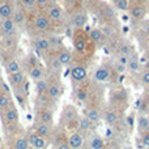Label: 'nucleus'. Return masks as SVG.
<instances>
[{
	"label": "nucleus",
	"mask_w": 149,
	"mask_h": 149,
	"mask_svg": "<svg viewBox=\"0 0 149 149\" xmlns=\"http://www.w3.org/2000/svg\"><path fill=\"white\" fill-rule=\"evenodd\" d=\"M47 17L50 18L51 21H62L63 17H64V10L60 5L58 4H52V5H49V9H47Z\"/></svg>",
	"instance_id": "11"
},
{
	"label": "nucleus",
	"mask_w": 149,
	"mask_h": 149,
	"mask_svg": "<svg viewBox=\"0 0 149 149\" xmlns=\"http://www.w3.org/2000/svg\"><path fill=\"white\" fill-rule=\"evenodd\" d=\"M13 148H15V149H29V148H30V144H29L28 137H25V136L18 137V139L15 141Z\"/></svg>",
	"instance_id": "34"
},
{
	"label": "nucleus",
	"mask_w": 149,
	"mask_h": 149,
	"mask_svg": "<svg viewBox=\"0 0 149 149\" xmlns=\"http://www.w3.org/2000/svg\"><path fill=\"white\" fill-rule=\"evenodd\" d=\"M12 18L16 25L22 24L24 21H25V12H24L22 9H15V12H13V15H12Z\"/></svg>",
	"instance_id": "35"
},
{
	"label": "nucleus",
	"mask_w": 149,
	"mask_h": 149,
	"mask_svg": "<svg viewBox=\"0 0 149 149\" xmlns=\"http://www.w3.org/2000/svg\"><path fill=\"white\" fill-rule=\"evenodd\" d=\"M49 65H50V68H51L52 71H60V70H62V67H63V65L60 64V62H59V60H58L56 55L51 58V60H50Z\"/></svg>",
	"instance_id": "38"
},
{
	"label": "nucleus",
	"mask_w": 149,
	"mask_h": 149,
	"mask_svg": "<svg viewBox=\"0 0 149 149\" xmlns=\"http://www.w3.org/2000/svg\"><path fill=\"white\" fill-rule=\"evenodd\" d=\"M139 141H140V144H141L144 148H149V131L140 135V140H139Z\"/></svg>",
	"instance_id": "39"
},
{
	"label": "nucleus",
	"mask_w": 149,
	"mask_h": 149,
	"mask_svg": "<svg viewBox=\"0 0 149 149\" xmlns=\"http://www.w3.org/2000/svg\"><path fill=\"white\" fill-rule=\"evenodd\" d=\"M94 126L95 124H93L92 122H90L89 119H86L85 116L79 118V120H77V130H79V132H81V134H84V135L92 131Z\"/></svg>",
	"instance_id": "20"
},
{
	"label": "nucleus",
	"mask_w": 149,
	"mask_h": 149,
	"mask_svg": "<svg viewBox=\"0 0 149 149\" xmlns=\"http://www.w3.org/2000/svg\"><path fill=\"white\" fill-rule=\"evenodd\" d=\"M10 106H12L10 97L7 93H0V109H1V110H7Z\"/></svg>",
	"instance_id": "33"
},
{
	"label": "nucleus",
	"mask_w": 149,
	"mask_h": 149,
	"mask_svg": "<svg viewBox=\"0 0 149 149\" xmlns=\"http://www.w3.org/2000/svg\"><path fill=\"white\" fill-rule=\"evenodd\" d=\"M4 118H5V122L9 124H15L18 122V110L16 109V106H10L5 110L4 113Z\"/></svg>",
	"instance_id": "21"
},
{
	"label": "nucleus",
	"mask_w": 149,
	"mask_h": 149,
	"mask_svg": "<svg viewBox=\"0 0 149 149\" xmlns=\"http://www.w3.org/2000/svg\"><path fill=\"white\" fill-rule=\"evenodd\" d=\"M81 149H89V148H85V147H82V148H81Z\"/></svg>",
	"instance_id": "48"
},
{
	"label": "nucleus",
	"mask_w": 149,
	"mask_h": 149,
	"mask_svg": "<svg viewBox=\"0 0 149 149\" xmlns=\"http://www.w3.org/2000/svg\"><path fill=\"white\" fill-rule=\"evenodd\" d=\"M148 12H149V9L147 5H141V4L131 1V5H130V9H128V15H130V18L134 21V24H139V22H141L143 20H145Z\"/></svg>",
	"instance_id": "4"
},
{
	"label": "nucleus",
	"mask_w": 149,
	"mask_h": 149,
	"mask_svg": "<svg viewBox=\"0 0 149 149\" xmlns=\"http://www.w3.org/2000/svg\"><path fill=\"white\" fill-rule=\"evenodd\" d=\"M36 1L39 8H46L50 5V0H36Z\"/></svg>",
	"instance_id": "42"
},
{
	"label": "nucleus",
	"mask_w": 149,
	"mask_h": 149,
	"mask_svg": "<svg viewBox=\"0 0 149 149\" xmlns=\"http://www.w3.org/2000/svg\"><path fill=\"white\" fill-rule=\"evenodd\" d=\"M79 1V0H64V3H65V5H67L68 8L70 7H73L74 4H76V3Z\"/></svg>",
	"instance_id": "43"
},
{
	"label": "nucleus",
	"mask_w": 149,
	"mask_h": 149,
	"mask_svg": "<svg viewBox=\"0 0 149 149\" xmlns=\"http://www.w3.org/2000/svg\"><path fill=\"white\" fill-rule=\"evenodd\" d=\"M123 149H132L131 147H123Z\"/></svg>",
	"instance_id": "47"
},
{
	"label": "nucleus",
	"mask_w": 149,
	"mask_h": 149,
	"mask_svg": "<svg viewBox=\"0 0 149 149\" xmlns=\"http://www.w3.org/2000/svg\"><path fill=\"white\" fill-rule=\"evenodd\" d=\"M21 71V65H20V63L17 62V60H10V62H8V64H7V72L8 74H13V73H17V72H20Z\"/></svg>",
	"instance_id": "32"
},
{
	"label": "nucleus",
	"mask_w": 149,
	"mask_h": 149,
	"mask_svg": "<svg viewBox=\"0 0 149 149\" xmlns=\"http://www.w3.org/2000/svg\"><path fill=\"white\" fill-rule=\"evenodd\" d=\"M15 12L13 5L9 1H1L0 3V18L5 20V18H10Z\"/></svg>",
	"instance_id": "22"
},
{
	"label": "nucleus",
	"mask_w": 149,
	"mask_h": 149,
	"mask_svg": "<svg viewBox=\"0 0 149 149\" xmlns=\"http://www.w3.org/2000/svg\"><path fill=\"white\" fill-rule=\"evenodd\" d=\"M84 116L86 119H89L93 124L100 123V122L102 120V118H103L101 110H100V109H97V107H88V109H85Z\"/></svg>",
	"instance_id": "14"
},
{
	"label": "nucleus",
	"mask_w": 149,
	"mask_h": 149,
	"mask_svg": "<svg viewBox=\"0 0 149 149\" xmlns=\"http://www.w3.org/2000/svg\"><path fill=\"white\" fill-rule=\"evenodd\" d=\"M9 81L13 86H20L24 81H25V73L22 71L17 73H13V74H9Z\"/></svg>",
	"instance_id": "28"
},
{
	"label": "nucleus",
	"mask_w": 149,
	"mask_h": 149,
	"mask_svg": "<svg viewBox=\"0 0 149 149\" xmlns=\"http://www.w3.org/2000/svg\"><path fill=\"white\" fill-rule=\"evenodd\" d=\"M21 4L25 9H33L37 5V1L36 0H21Z\"/></svg>",
	"instance_id": "40"
},
{
	"label": "nucleus",
	"mask_w": 149,
	"mask_h": 149,
	"mask_svg": "<svg viewBox=\"0 0 149 149\" xmlns=\"http://www.w3.org/2000/svg\"><path fill=\"white\" fill-rule=\"evenodd\" d=\"M114 73H116L114 67H110V65H107V64H101L95 68L94 73H93V79H94V81L102 84V82L110 81V80L113 79Z\"/></svg>",
	"instance_id": "5"
},
{
	"label": "nucleus",
	"mask_w": 149,
	"mask_h": 149,
	"mask_svg": "<svg viewBox=\"0 0 149 149\" xmlns=\"http://www.w3.org/2000/svg\"><path fill=\"white\" fill-rule=\"evenodd\" d=\"M56 58H58V60L60 62V64H62V65H70L71 63H72V60H73L72 52L68 51L67 49L59 50V51H58V54H56Z\"/></svg>",
	"instance_id": "19"
},
{
	"label": "nucleus",
	"mask_w": 149,
	"mask_h": 149,
	"mask_svg": "<svg viewBox=\"0 0 149 149\" xmlns=\"http://www.w3.org/2000/svg\"><path fill=\"white\" fill-rule=\"evenodd\" d=\"M0 149H1V143H0Z\"/></svg>",
	"instance_id": "49"
},
{
	"label": "nucleus",
	"mask_w": 149,
	"mask_h": 149,
	"mask_svg": "<svg viewBox=\"0 0 149 149\" xmlns=\"http://www.w3.org/2000/svg\"><path fill=\"white\" fill-rule=\"evenodd\" d=\"M55 149H71V147H70L67 140H62V141H59L56 144V148Z\"/></svg>",
	"instance_id": "41"
},
{
	"label": "nucleus",
	"mask_w": 149,
	"mask_h": 149,
	"mask_svg": "<svg viewBox=\"0 0 149 149\" xmlns=\"http://www.w3.org/2000/svg\"><path fill=\"white\" fill-rule=\"evenodd\" d=\"M103 120L107 126L115 127L120 123L122 116H120V110H116L114 107H110L109 110H106V113L103 114Z\"/></svg>",
	"instance_id": "8"
},
{
	"label": "nucleus",
	"mask_w": 149,
	"mask_h": 149,
	"mask_svg": "<svg viewBox=\"0 0 149 149\" xmlns=\"http://www.w3.org/2000/svg\"><path fill=\"white\" fill-rule=\"evenodd\" d=\"M34 28L39 31H47L51 28V20L47 15H38L34 18Z\"/></svg>",
	"instance_id": "12"
},
{
	"label": "nucleus",
	"mask_w": 149,
	"mask_h": 149,
	"mask_svg": "<svg viewBox=\"0 0 149 149\" xmlns=\"http://www.w3.org/2000/svg\"><path fill=\"white\" fill-rule=\"evenodd\" d=\"M62 119L65 123H72V122H77V110L74 109V106L67 105L64 109H63L62 113Z\"/></svg>",
	"instance_id": "15"
},
{
	"label": "nucleus",
	"mask_w": 149,
	"mask_h": 149,
	"mask_svg": "<svg viewBox=\"0 0 149 149\" xmlns=\"http://www.w3.org/2000/svg\"><path fill=\"white\" fill-rule=\"evenodd\" d=\"M145 56H147V59L149 60V46H148V49L145 50Z\"/></svg>",
	"instance_id": "45"
},
{
	"label": "nucleus",
	"mask_w": 149,
	"mask_h": 149,
	"mask_svg": "<svg viewBox=\"0 0 149 149\" xmlns=\"http://www.w3.org/2000/svg\"><path fill=\"white\" fill-rule=\"evenodd\" d=\"M137 79L143 86H149V71H141Z\"/></svg>",
	"instance_id": "37"
},
{
	"label": "nucleus",
	"mask_w": 149,
	"mask_h": 149,
	"mask_svg": "<svg viewBox=\"0 0 149 149\" xmlns=\"http://www.w3.org/2000/svg\"><path fill=\"white\" fill-rule=\"evenodd\" d=\"M51 131H52V126H49V124H43V123H38L36 126V134L39 135L41 137H47L51 135Z\"/></svg>",
	"instance_id": "26"
},
{
	"label": "nucleus",
	"mask_w": 149,
	"mask_h": 149,
	"mask_svg": "<svg viewBox=\"0 0 149 149\" xmlns=\"http://www.w3.org/2000/svg\"><path fill=\"white\" fill-rule=\"evenodd\" d=\"M95 15L100 18V21L103 24H111V22H118V17H116L115 8L110 5L109 3H100L95 7Z\"/></svg>",
	"instance_id": "2"
},
{
	"label": "nucleus",
	"mask_w": 149,
	"mask_h": 149,
	"mask_svg": "<svg viewBox=\"0 0 149 149\" xmlns=\"http://www.w3.org/2000/svg\"><path fill=\"white\" fill-rule=\"evenodd\" d=\"M111 1H114V0H111Z\"/></svg>",
	"instance_id": "50"
},
{
	"label": "nucleus",
	"mask_w": 149,
	"mask_h": 149,
	"mask_svg": "<svg viewBox=\"0 0 149 149\" xmlns=\"http://www.w3.org/2000/svg\"><path fill=\"white\" fill-rule=\"evenodd\" d=\"M0 29H1V31H8V30H13V29H16V24L15 21H13V18H5V20H1V22H0Z\"/></svg>",
	"instance_id": "31"
},
{
	"label": "nucleus",
	"mask_w": 149,
	"mask_h": 149,
	"mask_svg": "<svg viewBox=\"0 0 149 149\" xmlns=\"http://www.w3.org/2000/svg\"><path fill=\"white\" fill-rule=\"evenodd\" d=\"M149 131V116L145 114L137 116V132L139 135L144 134V132Z\"/></svg>",
	"instance_id": "23"
},
{
	"label": "nucleus",
	"mask_w": 149,
	"mask_h": 149,
	"mask_svg": "<svg viewBox=\"0 0 149 149\" xmlns=\"http://www.w3.org/2000/svg\"><path fill=\"white\" fill-rule=\"evenodd\" d=\"M144 100H145V101H147V103H148V105H149V90H148V92H147V93H145V95H144Z\"/></svg>",
	"instance_id": "44"
},
{
	"label": "nucleus",
	"mask_w": 149,
	"mask_h": 149,
	"mask_svg": "<svg viewBox=\"0 0 149 149\" xmlns=\"http://www.w3.org/2000/svg\"><path fill=\"white\" fill-rule=\"evenodd\" d=\"M51 41L49 38H45V37L37 38L34 41V47H36V50H39V51H49L51 49Z\"/></svg>",
	"instance_id": "25"
},
{
	"label": "nucleus",
	"mask_w": 149,
	"mask_h": 149,
	"mask_svg": "<svg viewBox=\"0 0 149 149\" xmlns=\"http://www.w3.org/2000/svg\"><path fill=\"white\" fill-rule=\"evenodd\" d=\"M88 21H89V17H88V13L85 10L77 9L71 16V24L74 29H84L86 26Z\"/></svg>",
	"instance_id": "6"
},
{
	"label": "nucleus",
	"mask_w": 149,
	"mask_h": 149,
	"mask_svg": "<svg viewBox=\"0 0 149 149\" xmlns=\"http://www.w3.org/2000/svg\"><path fill=\"white\" fill-rule=\"evenodd\" d=\"M128 103V93L126 89L119 88L116 90H113L110 94V105L111 107L116 109V110H124Z\"/></svg>",
	"instance_id": "3"
},
{
	"label": "nucleus",
	"mask_w": 149,
	"mask_h": 149,
	"mask_svg": "<svg viewBox=\"0 0 149 149\" xmlns=\"http://www.w3.org/2000/svg\"><path fill=\"white\" fill-rule=\"evenodd\" d=\"M114 8L122 12H128L130 5H131V0H114L113 1Z\"/></svg>",
	"instance_id": "29"
},
{
	"label": "nucleus",
	"mask_w": 149,
	"mask_h": 149,
	"mask_svg": "<svg viewBox=\"0 0 149 149\" xmlns=\"http://www.w3.org/2000/svg\"><path fill=\"white\" fill-rule=\"evenodd\" d=\"M28 140H29L30 147H33V149H46L47 148V140L45 137H41L39 135H37L36 132L29 135Z\"/></svg>",
	"instance_id": "13"
},
{
	"label": "nucleus",
	"mask_w": 149,
	"mask_h": 149,
	"mask_svg": "<svg viewBox=\"0 0 149 149\" xmlns=\"http://www.w3.org/2000/svg\"><path fill=\"white\" fill-rule=\"evenodd\" d=\"M76 98L80 102H85L89 98V92L85 88H77L76 89Z\"/></svg>",
	"instance_id": "36"
},
{
	"label": "nucleus",
	"mask_w": 149,
	"mask_h": 149,
	"mask_svg": "<svg viewBox=\"0 0 149 149\" xmlns=\"http://www.w3.org/2000/svg\"><path fill=\"white\" fill-rule=\"evenodd\" d=\"M49 85H50V82L47 81L46 79H42V80L36 81V89H37V92H38V94L39 95L46 94L47 89H49Z\"/></svg>",
	"instance_id": "30"
},
{
	"label": "nucleus",
	"mask_w": 149,
	"mask_h": 149,
	"mask_svg": "<svg viewBox=\"0 0 149 149\" xmlns=\"http://www.w3.org/2000/svg\"><path fill=\"white\" fill-rule=\"evenodd\" d=\"M68 144H70L71 149H81L85 144V135L81 132H73L70 135V137L67 139Z\"/></svg>",
	"instance_id": "10"
},
{
	"label": "nucleus",
	"mask_w": 149,
	"mask_h": 149,
	"mask_svg": "<svg viewBox=\"0 0 149 149\" xmlns=\"http://www.w3.org/2000/svg\"><path fill=\"white\" fill-rule=\"evenodd\" d=\"M89 149H105V140L101 135L92 134L89 136Z\"/></svg>",
	"instance_id": "17"
},
{
	"label": "nucleus",
	"mask_w": 149,
	"mask_h": 149,
	"mask_svg": "<svg viewBox=\"0 0 149 149\" xmlns=\"http://www.w3.org/2000/svg\"><path fill=\"white\" fill-rule=\"evenodd\" d=\"M140 67H141V64H140V60L136 56V54L131 55L128 59V63H127V71L131 73H136L140 71Z\"/></svg>",
	"instance_id": "24"
},
{
	"label": "nucleus",
	"mask_w": 149,
	"mask_h": 149,
	"mask_svg": "<svg viewBox=\"0 0 149 149\" xmlns=\"http://www.w3.org/2000/svg\"><path fill=\"white\" fill-rule=\"evenodd\" d=\"M147 43H148V46H149V31L147 33Z\"/></svg>",
	"instance_id": "46"
},
{
	"label": "nucleus",
	"mask_w": 149,
	"mask_h": 149,
	"mask_svg": "<svg viewBox=\"0 0 149 149\" xmlns=\"http://www.w3.org/2000/svg\"><path fill=\"white\" fill-rule=\"evenodd\" d=\"M71 73V79H72L73 82H77V84H81L85 80L88 79V70L85 65L82 64H74L70 71Z\"/></svg>",
	"instance_id": "7"
},
{
	"label": "nucleus",
	"mask_w": 149,
	"mask_h": 149,
	"mask_svg": "<svg viewBox=\"0 0 149 149\" xmlns=\"http://www.w3.org/2000/svg\"><path fill=\"white\" fill-rule=\"evenodd\" d=\"M72 43L74 51L80 55H93L95 51V45L89 39V34L84 29H74L72 36Z\"/></svg>",
	"instance_id": "1"
},
{
	"label": "nucleus",
	"mask_w": 149,
	"mask_h": 149,
	"mask_svg": "<svg viewBox=\"0 0 149 149\" xmlns=\"http://www.w3.org/2000/svg\"><path fill=\"white\" fill-rule=\"evenodd\" d=\"M88 34H89V39L95 45V47L105 46V45H107V39H106L105 36H103L101 28H93V29H90V30L88 31Z\"/></svg>",
	"instance_id": "9"
},
{
	"label": "nucleus",
	"mask_w": 149,
	"mask_h": 149,
	"mask_svg": "<svg viewBox=\"0 0 149 149\" xmlns=\"http://www.w3.org/2000/svg\"><path fill=\"white\" fill-rule=\"evenodd\" d=\"M46 94L51 101H56L62 95V86H60V84H58V82H50Z\"/></svg>",
	"instance_id": "18"
},
{
	"label": "nucleus",
	"mask_w": 149,
	"mask_h": 149,
	"mask_svg": "<svg viewBox=\"0 0 149 149\" xmlns=\"http://www.w3.org/2000/svg\"><path fill=\"white\" fill-rule=\"evenodd\" d=\"M38 122L39 123L52 126V123H54V113H52L50 109L43 107L42 110H39V113H38Z\"/></svg>",
	"instance_id": "16"
},
{
	"label": "nucleus",
	"mask_w": 149,
	"mask_h": 149,
	"mask_svg": "<svg viewBox=\"0 0 149 149\" xmlns=\"http://www.w3.org/2000/svg\"><path fill=\"white\" fill-rule=\"evenodd\" d=\"M29 76H30L31 80H34V81L42 80V79H45V70L39 64L36 65V67H31L30 71H29Z\"/></svg>",
	"instance_id": "27"
}]
</instances>
